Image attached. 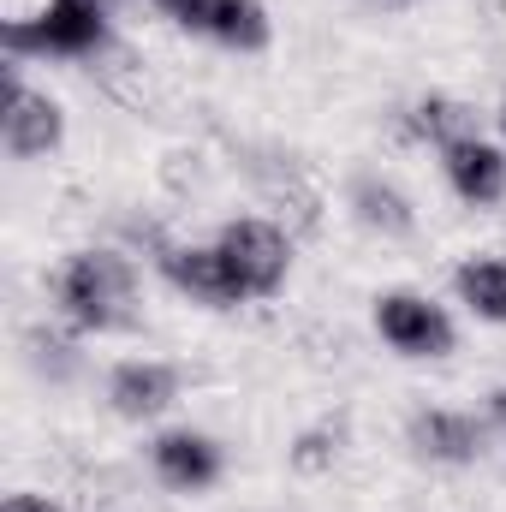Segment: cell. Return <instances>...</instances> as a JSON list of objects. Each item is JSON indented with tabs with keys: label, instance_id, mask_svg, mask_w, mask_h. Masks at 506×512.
Returning a JSON list of instances; mask_svg holds the SVG:
<instances>
[{
	"label": "cell",
	"instance_id": "obj_5",
	"mask_svg": "<svg viewBox=\"0 0 506 512\" xmlns=\"http://www.w3.org/2000/svg\"><path fill=\"white\" fill-rule=\"evenodd\" d=\"M0 137H6V155H12V161L54 155V149L66 143V108H60L48 90L24 84V78H18V66L6 72V114H0Z\"/></svg>",
	"mask_w": 506,
	"mask_h": 512
},
{
	"label": "cell",
	"instance_id": "obj_16",
	"mask_svg": "<svg viewBox=\"0 0 506 512\" xmlns=\"http://www.w3.org/2000/svg\"><path fill=\"white\" fill-rule=\"evenodd\" d=\"M489 423H495V429H506V387H495V393H489Z\"/></svg>",
	"mask_w": 506,
	"mask_h": 512
},
{
	"label": "cell",
	"instance_id": "obj_9",
	"mask_svg": "<svg viewBox=\"0 0 506 512\" xmlns=\"http://www.w3.org/2000/svg\"><path fill=\"white\" fill-rule=\"evenodd\" d=\"M405 441L417 459L429 465H477L483 459V423L471 411H447V405H423L405 423Z\"/></svg>",
	"mask_w": 506,
	"mask_h": 512
},
{
	"label": "cell",
	"instance_id": "obj_13",
	"mask_svg": "<svg viewBox=\"0 0 506 512\" xmlns=\"http://www.w3.org/2000/svg\"><path fill=\"white\" fill-rule=\"evenodd\" d=\"M352 215L381 233V239H405L411 227H417V209H411V197L393 185V179H376V173H358L352 179Z\"/></svg>",
	"mask_w": 506,
	"mask_h": 512
},
{
	"label": "cell",
	"instance_id": "obj_6",
	"mask_svg": "<svg viewBox=\"0 0 506 512\" xmlns=\"http://www.w3.org/2000/svg\"><path fill=\"white\" fill-rule=\"evenodd\" d=\"M179 30L191 36H209L221 48H239V54H256L268 48V6L262 0H155Z\"/></svg>",
	"mask_w": 506,
	"mask_h": 512
},
{
	"label": "cell",
	"instance_id": "obj_8",
	"mask_svg": "<svg viewBox=\"0 0 506 512\" xmlns=\"http://www.w3.org/2000/svg\"><path fill=\"white\" fill-rule=\"evenodd\" d=\"M149 465H155V477H161L167 489L203 495V489L221 483V465H227V459H221V441H215V435H203V429H167V435H155Z\"/></svg>",
	"mask_w": 506,
	"mask_h": 512
},
{
	"label": "cell",
	"instance_id": "obj_12",
	"mask_svg": "<svg viewBox=\"0 0 506 512\" xmlns=\"http://www.w3.org/2000/svg\"><path fill=\"white\" fill-rule=\"evenodd\" d=\"M399 131H405L411 143H429V149L441 155L447 143L477 137V108H471V102H459V96H447V90H429V96H417V102L405 108Z\"/></svg>",
	"mask_w": 506,
	"mask_h": 512
},
{
	"label": "cell",
	"instance_id": "obj_7",
	"mask_svg": "<svg viewBox=\"0 0 506 512\" xmlns=\"http://www.w3.org/2000/svg\"><path fill=\"white\" fill-rule=\"evenodd\" d=\"M155 268H161V280H167L173 292H185L191 304H209V310L245 304V292H239L227 256L215 251V245H161V251H155Z\"/></svg>",
	"mask_w": 506,
	"mask_h": 512
},
{
	"label": "cell",
	"instance_id": "obj_14",
	"mask_svg": "<svg viewBox=\"0 0 506 512\" xmlns=\"http://www.w3.org/2000/svg\"><path fill=\"white\" fill-rule=\"evenodd\" d=\"M453 292H459V304L471 316L506 322V256H471V262H459Z\"/></svg>",
	"mask_w": 506,
	"mask_h": 512
},
{
	"label": "cell",
	"instance_id": "obj_4",
	"mask_svg": "<svg viewBox=\"0 0 506 512\" xmlns=\"http://www.w3.org/2000/svg\"><path fill=\"white\" fill-rule=\"evenodd\" d=\"M376 334L399 352V358H447V352L459 346L453 316H447L435 298L405 292V286L376 298Z\"/></svg>",
	"mask_w": 506,
	"mask_h": 512
},
{
	"label": "cell",
	"instance_id": "obj_17",
	"mask_svg": "<svg viewBox=\"0 0 506 512\" xmlns=\"http://www.w3.org/2000/svg\"><path fill=\"white\" fill-rule=\"evenodd\" d=\"M501 137H506V102H501Z\"/></svg>",
	"mask_w": 506,
	"mask_h": 512
},
{
	"label": "cell",
	"instance_id": "obj_1",
	"mask_svg": "<svg viewBox=\"0 0 506 512\" xmlns=\"http://www.w3.org/2000/svg\"><path fill=\"white\" fill-rule=\"evenodd\" d=\"M54 310L78 334H114L137 316V280L120 251H72L54 274Z\"/></svg>",
	"mask_w": 506,
	"mask_h": 512
},
{
	"label": "cell",
	"instance_id": "obj_3",
	"mask_svg": "<svg viewBox=\"0 0 506 512\" xmlns=\"http://www.w3.org/2000/svg\"><path fill=\"white\" fill-rule=\"evenodd\" d=\"M215 251L227 256V268H233L245 304L274 298V292L286 286V274H292V239H286L274 221H262V215H239V221H227V227L215 233Z\"/></svg>",
	"mask_w": 506,
	"mask_h": 512
},
{
	"label": "cell",
	"instance_id": "obj_2",
	"mask_svg": "<svg viewBox=\"0 0 506 512\" xmlns=\"http://www.w3.org/2000/svg\"><path fill=\"white\" fill-rule=\"evenodd\" d=\"M0 48L12 60H90L108 48V6L102 0H42L36 12L0 24Z\"/></svg>",
	"mask_w": 506,
	"mask_h": 512
},
{
	"label": "cell",
	"instance_id": "obj_10",
	"mask_svg": "<svg viewBox=\"0 0 506 512\" xmlns=\"http://www.w3.org/2000/svg\"><path fill=\"white\" fill-rule=\"evenodd\" d=\"M441 173H447L453 197L471 203V209H495V203L506 197V149L489 143L483 131L447 143V149H441Z\"/></svg>",
	"mask_w": 506,
	"mask_h": 512
},
{
	"label": "cell",
	"instance_id": "obj_15",
	"mask_svg": "<svg viewBox=\"0 0 506 512\" xmlns=\"http://www.w3.org/2000/svg\"><path fill=\"white\" fill-rule=\"evenodd\" d=\"M0 512H60V507H48L42 495H12V501H6Z\"/></svg>",
	"mask_w": 506,
	"mask_h": 512
},
{
	"label": "cell",
	"instance_id": "obj_11",
	"mask_svg": "<svg viewBox=\"0 0 506 512\" xmlns=\"http://www.w3.org/2000/svg\"><path fill=\"white\" fill-rule=\"evenodd\" d=\"M173 399H179V370L161 364V358H126V364H114V376H108V405H114L126 423L161 417Z\"/></svg>",
	"mask_w": 506,
	"mask_h": 512
}]
</instances>
